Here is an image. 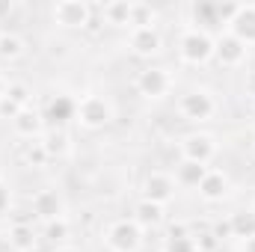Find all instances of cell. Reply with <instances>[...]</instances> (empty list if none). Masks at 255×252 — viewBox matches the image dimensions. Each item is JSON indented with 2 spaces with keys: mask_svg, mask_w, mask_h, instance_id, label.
Returning a JSON list of instances; mask_svg holds the SVG:
<instances>
[{
  "mask_svg": "<svg viewBox=\"0 0 255 252\" xmlns=\"http://www.w3.org/2000/svg\"><path fill=\"white\" fill-rule=\"evenodd\" d=\"M130 12H133V6H128V3H113V6H104V15L113 21V24H128L130 21Z\"/></svg>",
  "mask_w": 255,
  "mask_h": 252,
  "instance_id": "6da1fadb",
  "label": "cell"
}]
</instances>
